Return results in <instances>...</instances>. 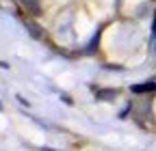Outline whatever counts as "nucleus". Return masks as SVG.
Instances as JSON below:
<instances>
[{
    "label": "nucleus",
    "instance_id": "nucleus-1",
    "mask_svg": "<svg viewBox=\"0 0 156 151\" xmlns=\"http://www.w3.org/2000/svg\"><path fill=\"white\" fill-rule=\"evenodd\" d=\"M20 2H22V5H24V9H28L33 15H37V13H39V2H37V0H20Z\"/></svg>",
    "mask_w": 156,
    "mask_h": 151
},
{
    "label": "nucleus",
    "instance_id": "nucleus-2",
    "mask_svg": "<svg viewBox=\"0 0 156 151\" xmlns=\"http://www.w3.org/2000/svg\"><path fill=\"white\" fill-rule=\"evenodd\" d=\"M154 89H156L154 82H145V84H136V86H132L134 93H150V91H154Z\"/></svg>",
    "mask_w": 156,
    "mask_h": 151
},
{
    "label": "nucleus",
    "instance_id": "nucleus-3",
    "mask_svg": "<svg viewBox=\"0 0 156 151\" xmlns=\"http://www.w3.org/2000/svg\"><path fill=\"white\" fill-rule=\"evenodd\" d=\"M98 97H100V99H108V97H115V91H100V93H98Z\"/></svg>",
    "mask_w": 156,
    "mask_h": 151
},
{
    "label": "nucleus",
    "instance_id": "nucleus-4",
    "mask_svg": "<svg viewBox=\"0 0 156 151\" xmlns=\"http://www.w3.org/2000/svg\"><path fill=\"white\" fill-rule=\"evenodd\" d=\"M26 26H28V28H30V32H33V35H35V37H39V28H37V26H35V24H30V22H26Z\"/></svg>",
    "mask_w": 156,
    "mask_h": 151
},
{
    "label": "nucleus",
    "instance_id": "nucleus-5",
    "mask_svg": "<svg viewBox=\"0 0 156 151\" xmlns=\"http://www.w3.org/2000/svg\"><path fill=\"white\" fill-rule=\"evenodd\" d=\"M154 37H156V17H154Z\"/></svg>",
    "mask_w": 156,
    "mask_h": 151
}]
</instances>
